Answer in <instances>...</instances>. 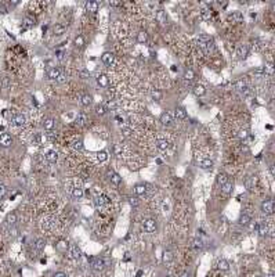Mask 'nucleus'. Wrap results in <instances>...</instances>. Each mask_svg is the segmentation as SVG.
Here are the masks:
<instances>
[{
	"label": "nucleus",
	"mask_w": 275,
	"mask_h": 277,
	"mask_svg": "<svg viewBox=\"0 0 275 277\" xmlns=\"http://www.w3.org/2000/svg\"><path fill=\"white\" fill-rule=\"evenodd\" d=\"M109 265V260L108 259H104V258H94L91 259V267L93 270H104L107 266Z\"/></svg>",
	"instance_id": "1"
},
{
	"label": "nucleus",
	"mask_w": 275,
	"mask_h": 277,
	"mask_svg": "<svg viewBox=\"0 0 275 277\" xmlns=\"http://www.w3.org/2000/svg\"><path fill=\"white\" fill-rule=\"evenodd\" d=\"M142 229L147 233H155L156 229H158V224H156V220L153 218H147L144 222H142Z\"/></svg>",
	"instance_id": "2"
},
{
	"label": "nucleus",
	"mask_w": 275,
	"mask_h": 277,
	"mask_svg": "<svg viewBox=\"0 0 275 277\" xmlns=\"http://www.w3.org/2000/svg\"><path fill=\"white\" fill-rule=\"evenodd\" d=\"M261 212L265 213V215H271L274 212V201L272 199H265L261 204Z\"/></svg>",
	"instance_id": "3"
},
{
	"label": "nucleus",
	"mask_w": 275,
	"mask_h": 277,
	"mask_svg": "<svg viewBox=\"0 0 275 277\" xmlns=\"http://www.w3.org/2000/svg\"><path fill=\"white\" fill-rule=\"evenodd\" d=\"M13 143V137L9 133H2L0 134V146L2 147H10Z\"/></svg>",
	"instance_id": "4"
},
{
	"label": "nucleus",
	"mask_w": 275,
	"mask_h": 277,
	"mask_svg": "<svg viewBox=\"0 0 275 277\" xmlns=\"http://www.w3.org/2000/svg\"><path fill=\"white\" fill-rule=\"evenodd\" d=\"M159 121H161V123L163 126H170V125H173V116L169 112H163L161 115V118H159Z\"/></svg>",
	"instance_id": "5"
},
{
	"label": "nucleus",
	"mask_w": 275,
	"mask_h": 277,
	"mask_svg": "<svg viewBox=\"0 0 275 277\" xmlns=\"http://www.w3.org/2000/svg\"><path fill=\"white\" fill-rule=\"evenodd\" d=\"M108 176H109V180H111V183H112V184L119 186L120 183H122V177H120L119 175L116 173V172L111 171V169H109V171H108Z\"/></svg>",
	"instance_id": "6"
},
{
	"label": "nucleus",
	"mask_w": 275,
	"mask_h": 277,
	"mask_svg": "<svg viewBox=\"0 0 275 277\" xmlns=\"http://www.w3.org/2000/svg\"><path fill=\"white\" fill-rule=\"evenodd\" d=\"M236 54H238V57L241 58V60H245V58L247 57V54H249V46H247V44H241V46L238 47Z\"/></svg>",
	"instance_id": "7"
},
{
	"label": "nucleus",
	"mask_w": 275,
	"mask_h": 277,
	"mask_svg": "<svg viewBox=\"0 0 275 277\" xmlns=\"http://www.w3.org/2000/svg\"><path fill=\"white\" fill-rule=\"evenodd\" d=\"M108 202H109V198L107 195H104V194H98L94 199L95 207H104V205H107Z\"/></svg>",
	"instance_id": "8"
},
{
	"label": "nucleus",
	"mask_w": 275,
	"mask_h": 277,
	"mask_svg": "<svg viewBox=\"0 0 275 277\" xmlns=\"http://www.w3.org/2000/svg\"><path fill=\"white\" fill-rule=\"evenodd\" d=\"M101 61H103L104 64H107V65H112L114 61H115V55L109 51H105L103 55H101Z\"/></svg>",
	"instance_id": "9"
},
{
	"label": "nucleus",
	"mask_w": 275,
	"mask_h": 277,
	"mask_svg": "<svg viewBox=\"0 0 275 277\" xmlns=\"http://www.w3.org/2000/svg\"><path fill=\"white\" fill-rule=\"evenodd\" d=\"M60 75H61V71H60V68H57V66H51L47 71V78L51 80H57V78H58Z\"/></svg>",
	"instance_id": "10"
},
{
	"label": "nucleus",
	"mask_w": 275,
	"mask_h": 277,
	"mask_svg": "<svg viewBox=\"0 0 275 277\" xmlns=\"http://www.w3.org/2000/svg\"><path fill=\"white\" fill-rule=\"evenodd\" d=\"M242 14L239 13V11H234L232 14H230L228 15V21L231 22V24H238V22H241L242 21Z\"/></svg>",
	"instance_id": "11"
},
{
	"label": "nucleus",
	"mask_w": 275,
	"mask_h": 277,
	"mask_svg": "<svg viewBox=\"0 0 275 277\" xmlns=\"http://www.w3.org/2000/svg\"><path fill=\"white\" fill-rule=\"evenodd\" d=\"M26 122V118L25 115H22V114H17V115L13 118V123L15 125V126H24Z\"/></svg>",
	"instance_id": "12"
},
{
	"label": "nucleus",
	"mask_w": 275,
	"mask_h": 277,
	"mask_svg": "<svg viewBox=\"0 0 275 277\" xmlns=\"http://www.w3.org/2000/svg\"><path fill=\"white\" fill-rule=\"evenodd\" d=\"M97 83L101 86V87H107V86L109 85V78L107 76V75L101 74L97 76Z\"/></svg>",
	"instance_id": "13"
},
{
	"label": "nucleus",
	"mask_w": 275,
	"mask_h": 277,
	"mask_svg": "<svg viewBox=\"0 0 275 277\" xmlns=\"http://www.w3.org/2000/svg\"><path fill=\"white\" fill-rule=\"evenodd\" d=\"M46 158H47L48 162L54 163V162H57V159H58V152L54 151V150H50V151L46 152Z\"/></svg>",
	"instance_id": "14"
},
{
	"label": "nucleus",
	"mask_w": 275,
	"mask_h": 277,
	"mask_svg": "<svg viewBox=\"0 0 275 277\" xmlns=\"http://www.w3.org/2000/svg\"><path fill=\"white\" fill-rule=\"evenodd\" d=\"M192 91H194L195 93V96H203V94L206 93V89H205V86L203 85H199V83H198V85H195L194 87H192Z\"/></svg>",
	"instance_id": "15"
},
{
	"label": "nucleus",
	"mask_w": 275,
	"mask_h": 277,
	"mask_svg": "<svg viewBox=\"0 0 275 277\" xmlns=\"http://www.w3.org/2000/svg\"><path fill=\"white\" fill-rule=\"evenodd\" d=\"M84 7H86V10L89 11V13H97L98 3L97 2H87L86 4H84Z\"/></svg>",
	"instance_id": "16"
},
{
	"label": "nucleus",
	"mask_w": 275,
	"mask_h": 277,
	"mask_svg": "<svg viewBox=\"0 0 275 277\" xmlns=\"http://www.w3.org/2000/svg\"><path fill=\"white\" fill-rule=\"evenodd\" d=\"M69 254H71V256L73 258V259H78V258H80L82 256V251L78 248V245H72L69 248Z\"/></svg>",
	"instance_id": "17"
},
{
	"label": "nucleus",
	"mask_w": 275,
	"mask_h": 277,
	"mask_svg": "<svg viewBox=\"0 0 275 277\" xmlns=\"http://www.w3.org/2000/svg\"><path fill=\"white\" fill-rule=\"evenodd\" d=\"M174 115H176V118H177V119H185V118H187V111H185V108H183V107H177V108H176V111H174Z\"/></svg>",
	"instance_id": "18"
},
{
	"label": "nucleus",
	"mask_w": 275,
	"mask_h": 277,
	"mask_svg": "<svg viewBox=\"0 0 275 277\" xmlns=\"http://www.w3.org/2000/svg\"><path fill=\"white\" fill-rule=\"evenodd\" d=\"M75 122H76V125H79V126H84V125H86V122H87V116H86V114H83V112L78 114V116H76Z\"/></svg>",
	"instance_id": "19"
},
{
	"label": "nucleus",
	"mask_w": 275,
	"mask_h": 277,
	"mask_svg": "<svg viewBox=\"0 0 275 277\" xmlns=\"http://www.w3.org/2000/svg\"><path fill=\"white\" fill-rule=\"evenodd\" d=\"M6 222L9 226H14V224L17 223V215H15V212H10L9 215L6 216Z\"/></svg>",
	"instance_id": "20"
},
{
	"label": "nucleus",
	"mask_w": 275,
	"mask_h": 277,
	"mask_svg": "<svg viewBox=\"0 0 275 277\" xmlns=\"http://www.w3.org/2000/svg\"><path fill=\"white\" fill-rule=\"evenodd\" d=\"M156 147L162 151H165V150L169 148V141L165 140V138H159V140H156Z\"/></svg>",
	"instance_id": "21"
},
{
	"label": "nucleus",
	"mask_w": 275,
	"mask_h": 277,
	"mask_svg": "<svg viewBox=\"0 0 275 277\" xmlns=\"http://www.w3.org/2000/svg\"><path fill=\"white\" fill-rule=\"evenodd\" d=\"M213 161L210 159V158H206V159H203L202 162H200V168L202 169H205V171H209V169H211L213 168Z\"/></svg>",
	"instance_id": "22"
},
{
	"label": "nucleus",
	"mask_w": 275,
	"mask_h": 277,
	"mask_svg": "<svg viewBox=\"0 0 275 277\" xmlns=\"http://www.w3.org/2000/svg\"><path fill=\"white\" fill-rule=\"evenodd\" d=\"M199 14H200V17H202V19H210V17H211V11H210V8H207V7L200 8Z\"/></svg>",
	"instance_id": "23"
},
{
	"label": "nucleus",
	"mask_w": 275,
	"mask_h": 277,
	"mask_svg": "<svg viewBox=\"0 0 275 277\" xmlns=\"http://www.w3.org/2000/svg\"><path fill=\"white\" fill-rule=\"evenodd\" d=\"M64 32H65V26H64V25H61V24H56V25L53 26V33H54L56 36H61Z\"/></svg>",
	"instance_id": "24"
},
{
	"label": "nucleus",
	"mask_w": 275,
	"mask_h": 277,
	"mask_svg": "<svg viewBox=\"0 0 275 277\" xmlns=\"http://www.w3.org/2000/svg\"><path fill=\"white\" fill-rule=\"evenodd\" d=\"M217 269H219V270H223V271H227L228 269H230V263H228L225 259H220L219 262H217Z\"/></svg>",
	"instance_id": "25"
},
{
	"label": "nucleus",
	"mask_w": 275,
	"mask_h": 277,
	"mask_svg": "<svg viewBox=\"0 0 275 277\" xmlns=\"http://www.w3.org/2000/svg\"><path fill=\"white\" fill-rule=\"evenodd\" d=\"M57 249L61 251V252H67L68 249H69V244H68V241H65V240L58 241V244H57Z\"/></svg>",
	"instance_id": "26"
},
{
	"label": "nucleus",
	"mask_w": 275,
	"mask_h": 277,
	"mask_svg": "<svg viewBox=\"0 0 275 277\" xmlns=\"http://www.w3.org/2000/svg\"><path fill=\"white\" fill-rule=\"evenodd\" d=\"M156 19H158L159 22H161L162 25H165L166 24V21H167V17H166V13H165L163 10H159L158 13H156Z\"/></svg>",
	"instance_id": "27"
},
{
	"label": "nucleus",
	"mask_w": 275,
	"mask_h": 277,
	"mask_svg": "<svg viewBox=\"0 0 275 277\" xmlns=\"http://www.w3.org/2000/svg\"><path fill=\"white\" fill-rule=\"evenodd\" d=\"M148 40V35L145 30H140L138 33H137V42L138 43H147Z\"/></svg>",
	"instance_id": "28"
},
{
	"label": "nucleus",
	"mask_w": 275,
	"mask_h": 277,
	"mask_svg": "<svg viewBox=\"0 0 275 277\" xmlns=\"http://www.w3.org/2000/svg\"><path fill=\"white\" fill-rule=\"evenodd\" d=\"M194 79H195V72L192 71V69H187V71L184 72V80H185V82H192Z\"/></svg>",
	"instance_id": "29"
},
{
	"label": "nucleus",
	"mask_w": 275,
	"mask_h": 277,
	"mask_svg": "<svg viewBox=\"0 0 275 277\" xmlns=\"http://www.w3.org/2000/svg\"><path fill=\"white\" fill-rule=\"evenodd\" d=\"M24 22H25V28H31L36 24V19H35V17H32V15H26L25 19H24Z\"/></svg>",
	"instance_id": "30"
},
{
	"label": "nucleus",
	"mask_w": 275,
	"mask_h": 277,
	"mask_svg": "<svg viewBox=\"0 0 275 277\" xmlns=\"http://www.w3.org/2000/svg\"><path fill=\"white\" fill-rule=\"evenodd\" d=\"M134 193H136L137 195H144V194L147 193V187H145L144 184H137L136 187H134Z\"/></svg>",
	"instance_id": "31"
},
{
	"label": "nucleus",
	"mask_w": 275,
	"mask_h": 277,
	"mask_svg": "<svg viewBox=\"0 0 275 277\" xmlns=\"http://www.w3.org/2000/svg\"><path fill=\"white\" fill-rule=\"evenodd\" d=\"M256 184H257V177H256V176L247 177V180H246V188H253Z\"/></svg>",
	"instance_id": "32"
},
{
	"label": "nucleus",
	"mask_w": 275,
	"mask_h": 277,
	"mask_svg": "<svg viewBox=\"0 0 275 277\" xmlns=\"http://www.w3.org/2000/svg\"><path fill=\"white\" fill-rule=\"evenodd\" d=\"M54 119H51V118H47V119H45V122H43V127H45L46 130H51L54 127Z\"/></svg>",
	"instance_id": "33"
},
{
	"label": "nucleus",
	"mask_w": 275,
	"mask_h": 277,
	"mask_svg": "<svg viewBox=\"0 0 275 277\" xmlns=\"http://www.w3.org/2000/svg\"><path fill=\"white\" fill-rule=\"evenodd\" d=\"M97 159L100 161V162H105L107 159H108V152L105 151V150H101V151L97 152Z\"/></svg>",
	"instance_id": "34"
},
{
	"label": "nucleus",
	"mask_w": 275,
	"mask_h": 277,
	"mask_svg": "<svg viewBox=\"0 0 275 277\" xmlns=\"http://www.w3.org/2000/svg\"><path fill=\"white\" fill-rule=\"evenodd\" d=\"M250 216L249 215H246V213H242L241 215V218H239V223L242 224V226H247V224L250 223Z\"/></svg>",
	"instance_id": "35"
},
{
	"label": "nucleus",
	"mask_w": 275,
	"mask_h": 277,
	"mask_svg": "<svg viewBox=\"0 0 275 277\" xmlns=\"http://www.w3.org/2000/svg\"><path fill=\"white\" fill-rule=\"evenodd\" d=\"M72 148L73 150H76V151H82V150L84 148V146H83V141L82 140H75V141H72Z\"/></svg>",
	"instance_id": "36"
},
{
	"label": "nucleus",
	"mask_w": 275,
	"mask_h": 277,
	"mask_svg": "<svg viewBox=\"0 0 275 277\" xmlns=\"http://www.w3.org/2000/svg\"><path fill=\"white\" fill-rule=\"evenodd\" d=\"M173 258H174V255H173L172 251H165L163 252V262L165 263H170L173 260Z\"/></svg>",
	"instance_id": "37"
},
{
	"label": "nucleus",
	"mask_w": 275,
	"mask_h": 277,
	"mask_svg": "<svg viewBox=\"0 0 275 277\" xmlns=\"http://www.w3.org/2000/svg\"><path fill=\"white\" fill-rule=\"evenodd\" d=\"M91 102H93V97L90 96V94H83V96H82V104H83L84 107L90 105Z\"/></svg>",
	"instance_id": "38"
},
{
	"label": "nucleus",
	"mask_w": 275,
	"mask_h": 277,
	"mask_svg": "<svg viewBox=\"0 0 275 277\" xmlns=\"http://www.w3.org/2000/svg\"><path fill=\"white\" fill-rule=\"evenodd\" d=\"M228 182V176H227V173H219V176H217V183H219L220 186H223L224 183H227Z\"/></svg>",
	"instance_id": "39"
},
{
	"label": "nucleus",
	"mask_w": 275,
	"mask_h": 277,
	"mask_svg": "<svg viewBox=\"0 0 275 277\" xmlns=\"http://www.w3.org/2000/svg\"><path fill=\"white\" fill-rule=\"evenodd\" d=\"M83 194L84 193H83V188H82V187H75L72 190V195L75 197V198H78V199L82 198V197H83Z\"/></svg>",
	"instance_id": "40"
},
{
	"label": "nucleus",
	"mask_w": 275,
	"mask_h": 277,
	"mask_svg": "<svg viewBox=\"0 0 275 277\" xmlns=\"http://www.w3.org/2000/svg\"><path fill=\"white\" fill-rule=\"evenodd\" d=\"M151 96H152V98L155 100V101H161L162 100V91L158 90V89H153V90L151 91Z\"/></svg>",
	"instance_id": "41"
},
{
	"label": "nucleus",
	"mask_w": 275,
	"mask_h": 277,
	"mask_svg": "<svg viewBox=\"0 0 275 277\" xmlns=\"http://www.w3.org/2000/svg\"><path fill=\"white\" fill-rule=\"evenodd\" d=\"M95 114L100 115V116L105 115V114H107V107H105V105H103V104H98L97 107H95Z\"/></svg>",
	"instance_id": "42"
},
{
	"label": "nucleus",
	"mask_w": 275,
	"mask_h": 277,
	"mask_svg": "<svg viewBox=\"0 0 275 277\" xmlns=\"http://www.w3.org/2000/svg\"><path fill=\"white\" fill-rule=\"evenodd\" d=\"M221 190H223V193H224V194H230L231 190H232V183H231V182L224 183V184L221 186Z\"/></svg>",
	"instance_id": "43"
},
{
	"label": "nucleus",
	"mask_w": 275,
	"mask_h": 277,
	"mask_svg": "<svg viewBox=\"0 0 275 277\" xmlns=\"http://www.w3.org/2000/svg\"><path fill=\"white\" fill-rule=\"evenodd\" d=\"M46 247V241L43 240V238H39V240H36V243H35V248L37 249V251H42V249H45Z\"/></svg>",
	"instance_id": "44"
},
{
	"label": "nucleus",
	"mask_w": 275,
	"mask_h": 277,
	"mask_svg": "<svg viewBox=\"0 0 275 277\" xmlns=\"http://www.w3.org/2000/svg\"><path fill=\"white\" fill-rule=\"evenodd\" d=\"M75 46L76 47H83L84 46V38L82 35H79L75 38Z\"/></svg>",
	"instance_id": "45"
},
{
	"label": "nucleus",
	"mask_w": 275,
	"mask_h": 277,
	"mask_svg": "<svg viewBox=\"0 0 275 277\" xmlns=\"http://www.w3.org/2000/svg\"><path fill=\"white\" fill-rule=\"evenodd\" d=\"M122 133H123L125 137H130L133 130H131V127H129V126H122Z\"/></svg>",
	"instance_id": "46"
},
{
	"label": "nucleus",
	"mask_w": 275,
	"mask_h": 277,
	"mask_svg": "<svg viewBox=\"0 0 275 277\" xmlns=\"http://www.w3.org/2000/svg\"><path fill=\"white\" fill-rule=\"evenodd\" d=\"M252 75L256 78V79H260V78H263L265 74H264V69H256V71L252 72Z\"/></svg>",
	"instance_id": "47"
},
{
	"label": "nucleus",
	"mask_w": 275,
	"mask_h": 277,
	"mask_svg": "<svg viewBox=\"0 0 275 277\" xmlns=\"http://www.w3.org/2000/svg\"><path fill=\"white\" fill-rule=\"evenodd\" d=\"M247 136H249V132H247L246 129H241L238 132V137L241 138V140H245V138H247Z\"/></svg>",
	"instance_id": "48"
},
{
	"label": "nucleus",
	"mask_w": 275,
	"mask_h": 277,
	"mask_svg": "<svg viewBox=\"0 0 275 277\" xmlns=\"http://www.w3.org/2000/svg\"><path fill=\"white\" fill-rule=\"evenodd\" d=\"M246 86H247V85H246V82H245L243 79L238 80V82L235 83V87H236V90H239V91H241V90H242V89H243V87H246Z\"/></svg>",
	"instance_id": "49"
},
{
	"label": "nucleus",
	"mask_w": 275,
	"mask_h": 277,
	"mask_svg": "<svg viewBox=\"0 0 275 277\" xmlns=\"http://www.w3.org/2000/svg\"><path fill=\"white\" fill-rule=\"evenodd\" d=\"M194 247H195V248H196V249L203 248V241L200 240L199 237H196V238H195V240H194Z\"/></svg>",
	"instance_id": "50"
},
{
	"label": "nucleus",
	"mask_w": 275,
	"mask_h": 277,
	"mask_svg": "<svg viewBox=\"0 0 275 277\" xmlns=\"http://www.w3.org/2000/svg\"><path fill=\"white\" fill-rule=\"evenodd\" d=\"M129 202H130V205H131V207H134V208L140 205V199L137 198V197H131V198H129Z\"/></svg>",
	"instance_id": "51"
},
{
	"label": "nucleus",
	"mask_w": 275,
	"mask_h": 277,
	"mask_svg": "<svg viewBox=\"0 0 275 277\" xmlns=\"http://www.w3.org/2000/svg\"><path fill=\"white\" fill-rule=\"evenodd\" d=\"M6 194H7V187L4 184H0V199L4 198Z\"/></svg>",
	"instance_id": "52"
},
{
	"label": "nucleus",
	"mask_w": 275,
	"mask_h": 277,
	"mask_svg": "<svg viewBox=\"0 0 275 277\" xmlns=\"http://www.w3.org/2000/svg\"><path fill=\"white\" fill-rule=\"evenodd\" d=\"M45 140H46V137H45V136H42V134H36V136H35V143H36V144H42Z\"/></svg>",
	"instance_id": "53"
},
{
	"label": "nucleus",
	"mask_w": 275,
	"mask_h": 277,
	"mask_svg": "<svg viewBox=\"0 0 275 277\" xmlns=\"http://www.w3.org/2000/svg\"><path fill=\"white\" fill-rule=\"evenodd\" d=\"M65 80H67V76H65L64 74H61L58 78H57V82H60V83H64Z\"/></svg>",
	"instance_id": "54"
},
{
	"label": "nucleus",
	"mask_w": 275,
	"mask_h": 277,
	"mask_svg": "<svg viewBox=\"0 0 275 277\" xmlns=\"http://www.w3.org/2000/svg\"><path fill=\"white\" fill-rule=\"evenodd\" d=\"M54 277H68V276L64 271H57V273H54Z\"/></svg>",
	"instance_id": "55"
},
{
	"label": "nucleus",
	"mask_w": 275,
	"mask_h": 277,
	"mask_svg": "<svg viewBox=\"0 0 275 277\" xmlns=\"http://www.w3.org/2000/svg\"><path fill=\"white\" fill-rule=\"evenodd\" d=\"M129 168H130V169H134V171H136V169H138V165H137L136 162H134V163L131 162V163H130V166H129Z\"/></svg>",
	"instance_id": "56"
},
{
	"label": "nucleus",
	"mask_w": 275,
	"mask_h": 277,
	"mask_svg": "<svg viewBox=\"0 0 275 277\" xmlns=\"http://www.w3.org/2000/svg\"><path fill=\"white\" fill-rule=\"evenodd\" d=\"M122 3L120 2H109V6H114V7H116V6H120Z\"/></svg>",
	"instance_id": "57"
},
{
	"label": "nucleus",
	"mask_w": 275,
	"mask_h": 277,
	"mask_svg": "<svg viewBox=\"0 0 275 277\" xmlns=\"http://www.w3.org/2000/svg\"><path fill=\"white\" fill-rule=\"evenodd\" d=\"M241 150H242V151H245V152H249V147H247V146H243V144L241 146Z\"/></svg>",
	"instance_id": "58"
},
{
	"label": "nucleus",
	"mask_w": 275,
	"mask_h": 277,
	"mask_svg": "<svg viewBox=\"0 0 275 277\" xmlns=\"http://www.w3.org/2000/svg\"><path fill=\"white\" fill-rule=\"evenodd\" d=\"M80 75H82L83 78H89V72H87V71H82V72H80Z\"/></svg>",
	"instance_id": "59"
},
{
	"label": "nucleus",
	"mask_w": 275,
	"mask_h": 277,
	"mask_svg": "<svg viewBox=\"0 0 275 277\" xmlns=\"http://www.w3.org/2000/svg\"><path fill=\"white\" fill-rule=\"evenodd\" d=\"M181 277H192V276H191V273H189V271H184V273L181 274Z\"/></svg>",
	"instance_id": "60"
},
{
	"label": "nucleus",
	"mask_w": 275,
	"mask_h": 277,
	"mask_svg": "<svg viewBox=\"0 0 275 277\" xmlns=\"http://www.w3.org/2000/svg\"><path fill=\"white\" fill-rule=\"evenodd\" d=\"M0 10H2V13H7V8L3 4H0Z\"/></svg>",
	"instance_id": "61"
},
{
	"label": "nucleus",
	"mask_w": 275,
	"mask_h": 277,
	"mask_svg": "<svg viewBox=\"0 0 275 277\" xmlns=\"http://www.w3.org/2000/svg\"><path fill=\"white\" fill-rule=\"evenodd\" d=\"M18 3H20V2H10V4H11V6H17Z\"/></svg>",
	"instance_id": "62"
},
{
	"label": "nucleus",
	"mask_w": 275,
	"mask_h": 277,
	"mask_svg": "<svg viewBox=\"0 0 275 277\" xmlns=\"http://www.w3.org/2000/svg\"><path fill=\"white\" fill-rule=\"evenodd\" d=\"M268 277H274V274H272V273H271V274H268Z\"/></svg>",
	"instance_id": "63"
}]
</instances>
